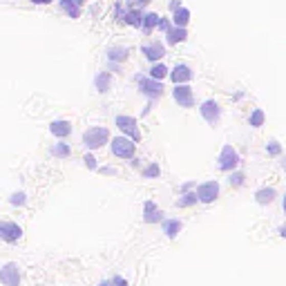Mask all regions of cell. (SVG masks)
<instances>
[{
    "instance_id": "obj_1",
    "label": "cell",
    "mask_w": 286,
    "mask_h": 286,
    "mask_svg": "<svg viewBox=\"0 0 286 286\" xmlns=\"http://www.w3.org/2000/svg\"><path fill=\"white\" fill-rule=\"evenodd\" d=\"M109 141V130L103 125H94L83 132V145L87 150H99Z\"/></svg>"
},
{
    "instance_id": "obj_2",
    "label": "cell",
    "mask_w": 286,
    "mask_h": 286,
    "mask_svg": "<svg viewBox=\"0 0 286 286\" xmlns=\"http://www.w3.org/2000/svg\"><path fill=\"white\" fill-rule=\"evenodd\" d=\"M109 148H112V155L119 157V159H135V152H137V143L132 141V139L127 137H114L112 143H109Z\"/></svg>"
},
{
    "instance_id": "obj_3",
    "label": "cell",
    "mask_w": 286,
    "mask_h": 286,
    "mask_svg": "<svg viewBox=\"0 0 286 286\" xmlns=\"http://www.w3.org/2000/svg\"><path fill=\"white\" fill-rule=\"evenodd\" d=\"M239 155H237V150L233 148L230 143H226L222 148V152H219V157H217V166L222 172H235V168L239 166Z\"/></svg>"
},
{
    "instance_id": "obj_4",
    "label": "cell",
    "mask_w": 286,
    "mask_h": 286,
    "mask_svg": "<svg viewBox=\"0 0 286 286\" xmlns=\"http://www.w3.org/2000/svg\"><path fill=\"white\" fill-rule=\"evenodd\" d=\"M135 81L139 83V92L145 94L150 101H157V99H161L163 96V83L161 81H155V78H143L141 74H137L135 76Z\"/></svg>"
},
{
    "instance_id": "obj_5",
    "label": "cell",
    "mask_w": 286,
    "mask_h": 286,
    "mask_svg": "<svg viewBox=\"0 0 286 286\" xmlns=\"http://www.w3.org/2000/svg\"><path fill=\"white\" fill-rule=\"evenodd\" d=\"M114 123H117V127L121 130V135L127 137V139H132V141H141V130H139V125H137V119H132V117H127V114H119L117 119H114Z\"/></svg>"
},
{
    "instance_id": "obj_6",
    "label": "cell",
    "mask_w": 286,
    "mask_h": 286,
    "mask_svg": "<svg viewBox=\"0 0 286 286\" xmlns=\"http://www.w3.org/2000/svg\"><path fill=\"white\" fill-rule=\"evenodd\" d=\"M0 284L3 286H20V266L16 261H7L0 269Z\"/></svg>"
},
{
    "instance_id": "obj_7",
    "label": "cell",
    "mask_w": 286,
    "mask_h": 286,
    "mask_svg": "<svg viewBox=\"0 0 286 286\" xmlns=\"http://www.w3.org/2000/svg\"><path fill=\"white\" fill-rule=\"evenodd\" d=\"M199 112H202V117H204L206 123L217 125L219 117H222V105H219L215 99H208V101H204L202 105H199Z\"/></svg>"
},
{
    "instance_id": "obj_8",
    "label": "cell",
    "mask_w": 286,
    "mask_h": 286,
    "mask_svg": "<svg viewBox=\"0 0 286 286\" xmlns=\"http://www.w3.org/2000/svg\"><path fill=\"white\" fill-rule=\"evenodd\" d=\"M197 199L202 204H212L219 197V184L217 181H204V184L197 186Z\"/></svg>"
},
{
    "instance_id": "obj_9",
    "label": "cell",
    "mask_w": 286,
    "mask_h": 286,
    "mask_svg": "<svg viewBox=\"0 0 286 286\" xmlns=\"http://www.w3.org/2000/svg\"><path fill=\"white\" fill-rule=\"evenodd\" d=\"M23 237V228L16 222H0V239L7 244H16Z\"/></svg>"
},
{
    "instance_id": "obj_10",
    "label": "cell",
    "mask_w": 286,
    "mask_h": 286,
    "mask_svg": "<svg viewBox=\"0 0 286 286\" xmlns=\"http://www.w3.org/2000/svg\"><path fill=\"white\" fill-rule=\"evenodd\" d=\"M174 103H179V107H192L194 105V94L190 85H174L172 90Z\"/></svg>"
},
{
    "instance_id": "obj_11",
    "label": "cell",
    "mask_w": 286,
    "mask_h": 286,
    "mask_svg": "<svg viewBox=\"0 0 286 286\" xmlns=\"http://www.w3.org/2000/svg\"><path fill=\"white\" fill-rule=\"evenodd\" d=\"M141 54L152 63H159V60L166 56V45H163L161 40H152V42H145L141 45Z\"/></svg>"
},
{
    "instance_id": "obj_12",
    "label": "cell",
    "mask_w": 286,
    "mask_h": 286,
    "mask_svg": "<svg viewBox=\"0 0 286 286\" xmlns=\"http://www.w3.org/2000/svg\"><path fill=\"white\" fill-rule=\"evenodd\" d=\"M192 70H190V65H186V63H177L172 70H170V78H172V83L174 85H186L188 81H192Z\"/></svg>"
},
{
    "instance_id": "obj_13",
    "label": "cell",
    "mask_w": 286,
    "mask_h": 286,
    "mask_svg": "<svg viewBox=\"0 0 286 286\" xmlns=\"http://www.w3.org/2000/svg\"><path fill=\"white\" fill-rule=\"evenodd\" d=\"M163 215H166V212H163L155 202L143 204V222L145 224H159V222L163 224Z\"/></svg>"
},
{
    "instance_id": "obj_14",
    "label": "cell",
    "mask_w": 286,
    "mask_h": 286,
    "mask_svg": "<svg viewBox=\"0 0 286 286\" xmlns=\"http://www.w3.org/2000/svg\"><path fill=\"white\" fill-rule=\"evenodd\" d=\"M105 54H107V63L109 65H121V63H125L127 60V56H130V50L123 47V45H114V47H109Z\"/></svg>"
},
{
    "instance_id": "obj_15",
    "label": "cell",
    "mask_w": 286,
    "mask_h": 286,
    "mask_svg": "<svg viewBox=\"0 0 286 286\" xmlns=\"http://www.w3.org/2000/svg\"><path fill=\"white\" fill-rule=\"evenodd\" d=\"M50 132L54 137H58V139H68L72 135V123L70 121H65V119H56V121H52L50 123Z\"/></svg>"
},
{
    "instance_id": "obj_16",
    "label": "cell",
    "mask_w": 286,
    "mask_h": 286,
    "mask_svg": "<svg viewBox=\"0 0 286 286\" xmlns=\"http://www.w3.org/2000/svg\"><path fill=\"white\" fill-rule=\"evenodd\" d=\"M275 199H277L275 188H259V190L255 192V202H257L259 206H271Z\"/></svg>"
},
{
    "instance_id": "obj_17",
    "label": "cell",
    "mask_w": 286,
    "mask_h": 286,
    "mask_svg": "<svg viewBox=\"0 0 286 286\" xmlns=\"http://www.w3.org/2000/svg\"><path fill=\"white\" fill-rule=\"evenodd\" d=\"M58 7L63 9L65 16H70L72 20H76V18H81L83 14V7H78L76 3H72V0H58Z\"/></svg>"
},
{
    "instance_id": "obj_18",
    "label": "cell",
    "mask_w": 286,
    "mask_h": 286,
    "mask_svg": "<svg viewBox=\"0 0 286 286\" xmlns=\"http://www.w3.org/2000/svg\"><path fill=\"white\" fill-rule=\"evenodd\" d=\"M161 226H163V233H166L168 239H174V237L179 235V230H181L184 224H181V219H163Z\"/></svg>"
},
{
    "instance_id": "obj_19",
    "label": "cell",
    "mask_w": 286,
    "mask_h": 286,
    "mask_svg": "<svg viewBox=\"0 0 286 286\" xmlns=\"http://www.w3.org/2000/svg\"><path fill=\"white\" fill-rule=\"evenodd\" d=\"M159 23H161V16L155 14V11H148L143 16V34H152V29H159Z\"/></svg>"
},
{
    "instance_id": "obj_20",
    "label": "cell",
    "mask_w": 286,
    "mask_h": 286,
    "mask_svg": "<svg viewBox=\"0 0 286 286\" xmlns=\"http://www.w3.org/2000/svg\"><path fill=\"white\" fill-rule=\"evenodd\" d=\"M188 38V32L184 27H174L172 25V29L166 34V40H168V45H179V42H184Z\"/></svg>"
},
{
    "instance_id": "obj_21",
    "label": "cell",
    "mask_w": 286,
    "mask_h": 286,
    "mask_svg": "<svg viewBox=\"0 0 286 286\" xmlns=\"http://www.w3.org/2000/svg\"><path fill=\"white\" fill-rule=\"evenodd\" d=\"M109 85H112V76H109V72H99V74L94 76V87L99 90L101 94L107 92Z\"/></svg>"
},
{
    "instance_id": "obj_22",
    "label": "cell",
    "mask_w": 286,
    "mask_h": 286,
    "mask_svg": "<svg viewBox=\"0 0 286 286\" xmlns=\"http://www.w3.org/2000/svg\"><path fill=\"white\" fill-rule=\"evenodd\" d=\"M188 23H190V9L188 7H181L179 11H174L172 14V25L174 27H184L186 29Z\"/></svg>"
},
{
    "instance_id": "obj_23",
    "label": "cell",
    "mask_w": 286,
    "mask_h": 286,
    "mask_svg": "<svg viewBox=\"0 0 286 286\" xmlns=\"http://www.w3.org/2000/svg\"><path fill=\"white\" fill-rule=\"evenodd\" d=\"M166 76H170V70L163 63H155L150 68V78H155V81H161L163 83V78H166Z\"/></svg>"
},
{
    "instance_id": "obj_24",
    "label": "cell",
    "mask_w": 286,
    "mask_h": 286,
    "mask_svg": "<svg viewBox=\"0 0 286 286\" xmlns=\"http://www.w3.org/2000/svg\"><path fill=\"white\" fill-rule=\"evenodd\" d=\"M50 152L56 157V159H68V157L72 155V148H70V143H54L50 148Z\"/></svg>"
},
{
    "instance_id": "obj_25",
    "label": "cell",
    "mask_w": 286,
    "mask_h": 286,
    "mask_svg": "<svg viewBox=\"0 0 286 286\" xmlns=\"http://www.w3.org/2000/svg\"><path fill=\"white\" fill-rule=\"evenodd\" d=\"M264 121H266V114H264V109H261V107H255L251 112V117H248V123H251V127H261V125H264Z\"/></svg>"
},
{
    "instance_id": "obj_26",
    "label": "cell",
    "mask_w": 286,
    "mask_h": 286,
    "mask_svg": "<svg viewBox=\"0 0 286 286\" xmlns=\"http://www.w3.org/2000/svg\"><path fill=\"white\" fill-rule=\"evenodd\" d=\"M199 199H197V192H184L181 197L177 199V208H190V206H194Z\"/></svg>"
},
{
    "instance_id": "obj_27",
    "label": "cell",
    "mask_w": 286,
    "mask_h": 286,
    "mask_svg": "<svg viewBox=\"0 0 286 286\" xmlns=\"http://www.w3.org/2000/svg\"><path fill=\"white\" fill-rule=\"evenodd\" d=\"M228 181H230V186H233V188H241L246 184V174L244 172H230Z\"/></svg>"
},
{
    "instance_id": "obj_28",
    "label": "cell",
    "mask_w": 286,
    "mask_h": 286,
    "mask_svg": "<svg viewBox=\"0 0 286 286\" xmlns=\"http://www.w3.org/2000/svg\"><path fill=\"white\" fill-rule=\"evenodd\" d=\"M161 174V168L157 166V163H150L148 168H143V177L145 179H157Z\"/></svg>"
},
{
    "instance_id": "obj_29",
    "label": "cell",
    "mask_w": 286,
    "mask_h": 286,
    "mask_svg": "<svg viewBox=\"0 0 286 286\" xmlns=\"http://www.w3.org/2000/svg\"><path fill=\"white\" fill-rule=\"evenodd\" d=\"M9 204L11 206H25L27 204V194L25 192H14L9 197Z\"/></svg>"
},
{
    "instance_id": "obj_30",
    "label": "cell",
    "mask_w": 286,
    "mask_h": 286,
    "mask_svg": "<svg viewBox=\"0 0 286 286\" xmlns=\"http://www.w3.org/2000/svg\"><path fill=\"white\" fill-rule=\"evenodd\" d=\"M266 152H269L271 157H279L282 155V145H279L277 141H269L266 143Z\"/></svg>"
},
{
    "instance_id": "obj_31",
    "label": "cell",
    "mask_w": 286,
    "mask_h": 286,
    "mask_svg": "<svg viewBox=\"0 0 286 286\" xmlns=\"http://www.w3.org/2000/svg\"><path fill=\"white\" fill-rule=\"evenodd\" d=\"M83 163H85V168H90V170H99V163H96V157L92 152H87V155L83 157Z\"/></svg>"
},
{
    "instance_id": "obj_32",
    "label": "cell",
    "mask_w": 286,
    "mask_h": 286,
    "mask_svg": "<svg viewBox=\"0 0 286 286\" xmlns=\"http://www.w3.org/2000/svg\"><path fill=\"white\" fill-rule=\"evenodd\" d=\"M170 29H172V25H170V20H168V18H161V23H159V32L168 34Z\"/></svg>"
},
{
    "instance_id": "obj_33",
    "label": "cell",
    "mask_w": 286,
    "mask_h": 286,
    "mask_svg": "<svg viewBox=\"0 0 286 286\" xmlns=\"http://www.w3.org/2000/svg\"><path fill=\"white\" fill-rule=\"evenodd\" d=\"M168 7H170V11L174 14V11H179L181 7H184V5H181V0H170V3H168Z\"/></svg>"
},
{
    "instance_id": "obj_34",
    "label": "cell",
    "mask_w": 286,
    "mask_h": 286,
    "mask_svg": "<svg viewBox=\"0 0 286 286\" xmlns=\"http://www.w3.org/2000/svg\"><path fill=\"white\" fill-rule=\"evenodd\" d=\"M125 3H130V5H135V7L141 9L143 5H148V3H150V0H125Z\"/></svg>"
},
{
    "instance_id": "obj_35",
    "label": "cell",
    "mask_w": 286,
    "mask_h": 286,
    "mask_svg": "<svg viewBox=\"0 0 286 286\" xmlns=\"http://www.w3.org/2000/svg\"><path fill=\"white\" fill-rule=\"evenodd\" d=\"M112 282L117 284V286H127L125 279H123V277H119V275H114V277H112Z\"/></svg>"
},
{
    "instance_id": "obj_36",
    "label": "cell",
    "mask_w": 286,
    "mask_h": 286,
    "mask_svg": "<svg viewBox=\"0 0 286 286\" xmlns=\"http://www.w3.org/2000/svg\"><path fill=\"white\" fill-rule=\"evenodd\" d=\"M101 172L103 174H119V170L117 168H101Z\"/></svg>"
},
{
    "instance_id": "obj_37",
    "label": "cell",
    "mask_w": 286,
    "mask_h": 286,
    "mask_svg": "<svg viewBox=\"0 0 286 286\" xmlns=\"http://www.w3.org/2000/svg\"><path fill=\"white\" fill-rule=\"evenodd\" d=\"M190 188H194V181H186V184L181 186V192H188Z\"/></svg>"
},
{
    "instance_id": "obj_38",
    "label": "cell",
    "mask_w": 286,
    "mask_h": 286,
    "mask_svg": "<svg viewBox=\"0 0 286 286\" xmlns=\"http://www.w3.org/2000/svg\"><path fill=\"white\" fill-rule=\"evenodd\" d=\"M99 286H117L112 282V279H103V282H99Z\"/></svg>"
},
{
    "instance_id": "obj_39",
    "label": "cell",
    "mask_w": 286,
    "mask_h": 286,
    "mask_svg": "<svg viewBox=\"0 0 286 286\" xmlns=\"http://www.w3.org/2000/svg\"><path fill=\"white\" fill-rule=\"evenodd\" d=\"M277 233H279V237H284V239H286V226H279Z\"/></svg>"
},
{
    "instance_id": "obj_40",
    "label": "cell",
    "mask_w": 286,
    "mask_h": 286,
    "mask_svg": "<svg viewBox=\"0 0 286 286\" xmlns=\"http://www.w3.org/2000/svg\"><path fill=\"white\" fill-rule=\"evenodd\" d=\"M32 3H36V5H50L52 0H32Z\"/></svg>"
},
{
    "instance_id": "obj_41",
    "label": "cell",
    "mask_w": 286,
    "mask_h": 286,
    "mask_svg": "<svg viewBox=\"0 0 286 286\" xmlns=\"http://www.w3.org/2000/svg\"><path fill=\"white\" fill-rule=\"evenodd\" d=\"M72 3H76V5H78V7H83V5H85V3H87V0H72Z\"/></svg>"
},
{
    "instance_id": "obj_42",
    "label": "cell",
    "mask_w": 286,
    "mask_h": 286,
    "mask_svg": "<svg viewBox=\"0 0 286 286\" xmlns=\"http://www.w3.org/2000/svg\"><path fill=\"white\" fill-rule=\"evenodd\" d=\"M282 210H284V215H286V194H284V199H282Z\"/></svg>"
},
{
    "instance_id": "obj_43",
    "label": "cell",
    "mask_w": 286,
    "mask_h": 286,
    "mask_svg": "<svg viewBox=\"0 0 286 286\" xmlns=\"http://www.w3.org/2000/svg\"><path fill=\"white\" fill-rule=\"evenodd\" d=\"M282 168L286 170V157H284V161H282Z\"/></svg>"
}]
</instances>
